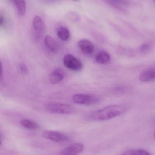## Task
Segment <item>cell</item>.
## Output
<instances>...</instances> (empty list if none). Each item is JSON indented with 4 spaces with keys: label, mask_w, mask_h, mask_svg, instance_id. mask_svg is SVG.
Wrapping results in <instances>:
<instances>
[{
    "label": "cell",
    "mask_w": 155,
    "mask_h": 155,
    "mask_svg": "<svg viewBox=\"0 0 155 155\" xmlns=\"http://www.w3.org/2000/svg\"><path fill=\"white\" fill-rule=\"evenodd\" d=\"M125 110V107L122 105H110L92 112L89 115L88 118L94 121H105L121 115Z\"/></svg>",
    "instance_id": "1"
},
{
    "label": "cell",
    "mask_w": 155,
    "mask_h": 155,
    "mask_svg": "<svg viewBox=\"0 0 155 155\" xmlns=\"http://www.w3.org/2000/svg\"><path fill=\"white\" fill-rule=\"evenodd\" d=\"M46 110L52 113L61 114H71L74 111V109L70 105L64 103L52 102L46 105Z\"/></svg>",
    "instance_id": "2"
},
{
    "label": "cell",
    "mask_w": 155,
    "mask_h": 155,
    "mask_svg": "<svg viewBox=\"0 0 155 155\" xmlns=\"http://www.w3.org/2000/svg\"><path fill=\"white\" fill-rule=\"evenodd\" d=\"M72 99L75 103L81 105H95L100 101L99 98L97 96L81 94L74 95Z\"/></svg>",
    "instance_id": "3"
},
{
    "label": "cell",
    "mask_w": 155,
    "mask_h": 155,
    "mask_svg": "<svg viewBox=\"0 0 155 155\" xmlns=\"http://www.w3.org/2000/svg\"><path fill=\"white\" fill-rule=\"evenodd\" d=\"M63 62L67 68L72 70L80 71L82 68V64L80 61L71 54L65 56Z\"/></svg>",
    "instance_id": "4"
},
{
    "label": "cell",
    "mask_w": 155,
    "mask_h": 155,
    "mask_svg": "<svg viewBox=\"0 0 155 155\" xmlns=\"http://www.w3.org/2000/svg\"><path fill=\"white\" fill-rule=\"evenodd\" d=\"M32 27L34 38L37 39H39L42 36L44 29L43 20L39 16H36L33 18Z\"/></svg>",
    "instance_id": "5"
},
{
    "label": "cell",
    "mask_w": 155,
    "mask_h": 155,
    "mask_svg": "<svg viewBox=\"0 0 155 155\" xmlns=\"http://www.w3.org/2000/svg\"><path fill=\"white\" fill-rule=\"evenodd\" d=\"M84 149V146L81 143H74L69 145L65 147L61 152V154L63 155H78L82 152Z\"/></svg>",
    "instance_id": "6"
},
{
    "label": "cell",
    "mask_w": 155,
    "mask_h": 155,
    "mask_svg": "<svg viewBox=\"0 0 155 155\" xmlns=\"http://www.w3.org/2000/svg\"><path fill=\"white\" fill-rule=\"evenodd\" d=\"M42 135L44 138L47 139L57 142H63L68 140V137L67 136L57 131L48 130L43 132Z\"/></svg>",
    "instance_id": "7"
},
{
    "label": "cell",
    "mask_w": 155,
    "mask_h": 155,
    "mask_svg": "<svg viewBox=\"0 0 155 155\" xmlns=\"http://www.w3.org/2000/svg\"><path fill=\"white\" fill-rule=\"evenodd\" d=\"M65 76V71L63 69L60 68L55 69L50 75V81L52 84H58L64 79Z\"/></svg>",
    "instance_id": "8"
},
{
    "label": "cell",
    "mask_w": 155,
    "mask_h": 155,
    "mask_svg": "<svg viewBox=\"0 0 155 155\" xmlns=\"http://www.w3.org/2000/svg\"><path fill=\"white\" fill-rule=\"evenodd\" d=\"M79 48L84 54L90 55L94 51V47L92 42L87 39H82L78 42Z\"/></svg>",
    "instance_id": "9"
},
{
    "label": "cell",
    "mask_w": 155,
    "mask_h": 155,
    "mask_svg": "<svg viewBox=\"0 0 155 155\" xmlns=\"http://www.w3.org/2000/svg\"><path fill=\"white\" fill-rule=\"evenodd\" d=\"M140 80L143 82L155 81V68H150L143 71L140 75Z\"/></svg>",
    "instance_id": "10"
},
{
    "label": "cell",
    "mask_w": 155,
    "mask_h": 155,
    "mask_svg": "<svg viewBox=\"0 0 155 155\" xmlns=\"http://www.w3.org/2000/svg\"><path fill=\"white\" fill-rule=\"evenodd\" d=\"M44 43L47 48L50 51L53 52H56L59 49L58 43L51 36L48 35L44 38Z\"/></svg>",
    "instance_id": "11"
},
{
    "label": "cell",
    "mask_w": 155,
    "mask_h": 155,
    "mask_svg": "<svg viewBox=\"0 0 155 155\" xmlns=\"http://www.w3.org/2000/svg\"><path fill=\"white\" fill-rule=\"evenodd\" d=\"M96 61L101 64H105L110 61L109 54L105 51H101L96 54L95 57Z\"/></svg>",
    "instance_id": "12"
},
{
    "label": "cell",
    "mask_w": 155,
    "mask_h": 155,
    "mask_svg": "<svg viewBox=\"0 0 155 155\" xmlns=\"http://www.w3.org/2000/svg\"><path fill=\"white\" fill-rule=\"evenodd\" d=\"M15 4L18 14L19 16H24L26 13L27 5L25 0H12Z\"/></svg>",
    "instance_id": "13"
},
{
    "label": "cell",
    "mask_w": 155,
    "mask_h": 155,
    "mask_svg": "<svg viewBox=\"0 0 155 155\" xmlns=\"http://www.w3.org/2000/svg\"><path fill=\"white\" fill-rule=\"evenodd\" d=\"M57 36L61 40L66 41L68 40L70 36V33L68 29L66 27H59L57 30Z\"/></svg>",
    "instance_id": "14"
},
{
    "label": "cell",
    "mask_w": 155,
    "mask_h": 155,
    "mask_svg": "<svg viewBox=\"0 0 155 155\" xmlns=\"http://www.w3.org/2000/svg\"><path fill=\"white\" fill-rule=\"evenodd\" d=\"M20 123L24 127L29 129H37L39 128V126L38 123L29 120H21Z\"/></svg>",
    "instance_id": "15"
},
{
    "label": "cell",
    "mask_w": 155,
    "mask_h": 155,
    "mask_svg": "<svg viewBox=\"0 0 155 155\" xmlns=\"http://www.w3.org/2000/svg\"><path fill=\"white\" fill-rule=\"evenodd\" d=\"M124 155H149V153L147 150L143 149L133 150H128L122 153Z\"/></svg>",
    "instance_id": "16"
},
{
    "label": "cell",
    "mask_w": 155,
    "mask_h": 155,
    "mask_svg": "<svg viewBox=\"0 0 155 155\" xmlns=\"http://www.w3.org/2000/svg\"><path fill=\"white\" fill-rule=\"evenodd\" d=\"M19 69L22 74L26 75L28 73V69L26 64L23 63H21L19 65Z\"/></svg>",
    "instance_id": "17"
},
{
    "label": "cell",
    "mask_w": 155,
    "mask_h": 155,
    "mask_svg": "<svg viewBox=\"0 0 155 155\" xmlns=\"http://www.w3.org/2000/svg\"><path fill=\"white\" fill-rule=\"evenodd\" d=\"M150 47L149 44H143L140 48V51L141 52H145L148 51L150 49Z\"/></svg>",
    "instance_id": "18"
},
{
    "label": "cell",
    "mask_w": 155,
    "mask_h": 155,
    "mask_svg": "<svg viewBox=\"0 0 155 155\" xmlns=\"http://www.w3.org/2000/svg\"><path fill=\"white\" fill-rule=\"evenodd\" d=\"M3 23H4V18L1 15V17H0V24L2 26Z\"/></svg>",
    "instance_id": "19"
},
{
    "label": "cell",
    "mask_w": 155,
    "mask_h": 155,
    "mask_svg": "<svg viewBox=\"0 0 155 155\" xmlns=\"http://www.w3.org/2000/svg\"><path fill=\"white\" fill-rule=\"evenodd\" d=\"M2 73H3V68H2V64L1 63V78L2 79Z\"/></svg>",
    "instance_id": "20"
},
{
    "label": "cell",
    "mask_w": 155,
    "mask_h": 155,
    "mask_svg": "<svg viewBox=\"0 0 155 155\" xmlns=\"http://www.w3.org/2000/svg\"><path fill=\"white\" fill-rule=\"evenodd\" d=\"M154 139H155V133H154Z\"/></svg>",
    "instance_id": "21"
},
{
    "label": "cell",
    "mask_w": 155,
    "mask_h": 155,
    "mask_svg": "<svg viewBox=\"0 0 155 155\" xmlns=\"http://www.w3.org/2000/svg\"><path fill=\"white\" fill-rule=\"evenodd\" d=\"M72 1H77L78 0H72Z\"/></svg>",
    "instance_id": "22"
},
{
    "label": "cell",
    "mask_w": 155,
    "mask_h": 155,
    "mask_svg": "<svg viewBox=\"0 0 155 155\" xmlns=\"http://www.w3.org/2000/svg\"><path fill=\"white\" fill-rule=\"evenodd\" d=\"M154 2H155V0H154Z\"/></svg>",
    "instance_id": "23"
}]
</instances>
